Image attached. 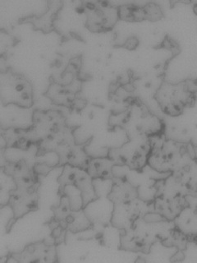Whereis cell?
Here are the masks:
<instances>
[{
	"mask_svg": "<svg viewBox=\"0 0 197 263\" xmlns=\"http://www.w3.org/2000/svg\"><path fill=\"white\" fill-rule=\"evenodd\" d=\"M1 83L3 103L26 109L32 106V86L26 78L14 73H7L5 78L2 76Z\"/></svg>",
	"mask_w": 197,
	"mask_h": 263,
	"instance_id": "obj_2",
	"label": "cell"
},
{
	"mask_svg": "<svg viewBox=\"0 0 197 263\" xmlns=\"http://www.w3.org/2000/svg\"><path fill=\"white\" fill-rule=\"evenodd\" d=\"M113 164L112 159H91L86 164V171L92 179H110L113 177Z\"/></svg>",
	"mask_w": 197,
	"mask_h": 263,
	"instance_id": "obj_5",
	"label": "cell"
},
{
	"mask_svg": "<svg viewBox=\"0 0 197 263\" xmlns=\"http://www.w3.org/2000/svg\"><path fill=\"white\" fill-rule=\"evenodd\" d=\"M138 41L135 38H131L126 42L125 47L127 49H132L137 46Z\"/></svg>",
	"mask_w": 197,
	"mask_h": 263,
	"instance_id": "obj_8",
	"label": "cell"
},
{
	"mask_svg": "<svg viewBox=\"0 0 197 263\" xmlns=\"http://www.w3.org/2000/svg\"><path fill=\"white\" fill-rule=\"evenodd\" d=\"M31 245L26 248L23 253H21L22 257H32L31 261H35L37 258V261H53L56 256L55 247L53 245Z\"/></svg>",
	"mask_w": 197,
	"mask_h": 263,
	"instance_id": "obj_6",
	"label": "cell"
},
{
	"mask_svg": "<svg viewBox=\"0 0 197 263\" xmlns=\"http://www.w3.org/2000/svg\"><path fill=\"white\" fill-rule=\"evenodd\" d=\"M37 193L34 189L17 187L9 197V205L16 219L37 208Z\"/></svg>",
	"mask_w": 197,
	"mask_h": 263,
	"instance_id": "obj_4",
	"label": "cell"
},
{
	"mask_svg": "<svg viewBox=\"0 0 197 263\" xmlns=\"http://www.w3.org/2000/svg\"><path fill=\"white\" fill-rule=\"evenodd\" d=\"M144 10L146 13V20L158 21L164 16L161 8L154 3H150L145 5Z\"/></svg>",
	"mask_w": 197,
	"mask_h": 263,
	"instance_id": "obj_7",
	"label": "cell"
},
{
	"mask_svg": "<svg viewBox=\"0 0 197 263\" xmlns=\"http://www.w3.org/2000/svg\"><path fill=\"white\" fill-rule=\"evenodd\" d=\"M194 9H195V13H196V15H197V4H196V5H195V8H194Z\"/></svg>",
	"mask_w": 197,
	"mask_h": 263,
	"instance_id": "obj_9",
	"label": "cell"
},
{
	"mask_svg": "<svg viewBox=\"0 0 197 263\" xmlns=\"http://www.w3.org/2000/svg\"><path fill=\"white\" fill-rule=\"evenodd\" d=\"M156 99L163 111L170 115H179L185 107L194 104V93L186 83L171 85L164 83L156 94Z\"/></svg>",
	"mask_w": 197,
	"mask_h": 263,
	"instance_id": "obj_1",
	"label": "cell"
},
{
	"mask_svg": "<svg viewBox=\"0 0 197 263\" xmlns=\"http://www.w3.org/2000/svg\"><path fill=\"white\" fill-rule=\"evenodd\" d=\"M87 27L94 32L107 31L113 28L119 19V8L110 6L107 2L86 4Z\"/></svg>",
	"mask_w": 197,
	"mask_h": 263,
	"instance_id": "obj_3",
	"label": "cell"
}]
</instances>
